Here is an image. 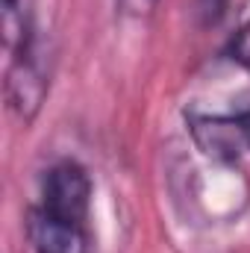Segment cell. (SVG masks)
Listing matches in <instances>:
<instances>
[{
    "mask_svg": "<svg viewBox=\"0 0 250 253\" xmlns=\"http://www.w3.org/2000/svg\"><path fill=\"white\" fill-rule=\"evenodd\" d=\"M227 6H230V0H197L194 12H197V18H200L203 27H215L227 15Z\"/></svg>",
    "mask_w": 250,
    "mask_h": 253,
    "instance_id": "6",
    "label": "cell"
},
{
    "mask_svg": "<svg viewBox=\"0 0 250 253\" xmlns=\"http://www.w3.org/2000/svg\"><path fill=\"white\" fill-rule=\"evenodd\" d=\"M88 203H91V180L85 174L83 165L65 159L56 162L42 186V206L65 215V218H77L85 221L88 218Z\"/></svg>",
    "mask_w": 250,
    "mask_h": 253,
    "instance_id": "2",
    "label": "cell"
},
{
    "mask_svg": "<svg viewBox=\"0 0 250 253\" xmlns=\"http://www.w3.org/2000/svg\"><path fill=\"white\" fill-rule=\"evenodd\" d=\"M159 0H115L118 12L126 15V18H147L153 9H156Z\"/></svg>",
    "mask_w": 250,
    "mask_h": 253,
    "instance_id": "7",
    "label": "cell"
},
{
    "mask_svg": "<svg viewBox=\"0 0 250 253\" xmlns=\"http://www.w3.org/2000/svg\"><path fill=\"white\" fill-rule=\"evenodd\" d=\"M236 121H239V126H242V132H245V138L250 144V97L245 100V106L236 109Z\"/></svg>",
    "mask_w": 250,
    "mask_h": 253,
    "instance_id": "8",
    "label": "cell"
},
{
    "mask_svg": "<svg viewBox=\"0 0 250 253\" xmlns=\"http://www.w3.org/2000/svg\"><path fill=\"white\" fill-rule=\"evenodd\" d=\"M245 59H248V65H250V53H248V56H245Z\"/></svg>",
    "mask_w": 250,
    "mask_h": 253,
    "instance_id": "9",
    "label": "cell"
},
{
    "mask_svg": "<svg viewBox=\"0 0 250 253\" xmlns=\"http://www.w3.org/2000/svg\"><path fill=\"white\" fill-rule=\"evenodd\" d=\"M50 74H53L50 39L33 30L30 39L9 56L6 68V103L24 124L36 121L50 91Z\"/></svg>",
    "mask_w": 250,
    "mask_h": 253,
    "instance_id": "1",
    "label": "cell"
},
{
    "mask_svg": "<svg viewBox=\"0 0 250 253\" xmlns=\"http://www.w3.org/2000/svg\"><path fill=\"white\" fill-rule=\"evenodd\" d=\"M27 236L36 253H91L85 221L56 215L42 203L30 209Z\"/></svg>",
    "mask_w": 250,
    "mask_h": 253,
    "instance_id": "3",
    "label": "cell"
},
{
    "mask_svg": "<svg viewBox=\"0 0 250 253\" xmlns=\"http://www.w3.org/2000/svg\"><path fill=\"white\" fill-rule=\"evenodd\" d=\"M188 129H191L197 147L206 156L221 159V162H236L242 147L248 144L236 115L221 118V115H197V112H191L188 115Z\"/></svg>",
    "mask_w": 250,
    "mask_h": 253,
    "instance_id": "4",
    "label": "cell"
},
{
    "mask_svg": "<svg viewBox=\"0 0 250 253\" xmlns=\"http://www.w3.org/2000/svg\"><path fill=\"white\" fill-rule=\"evenodd\" d=\"M0 30H3V47L12 56L36 30L30 21V0H3V18H0Z\"/></svg>",
    "mask_w": 250,
    "mask_h": 253,
    "instance_id": "5",
    "label": "cell"
}]
</instances>
